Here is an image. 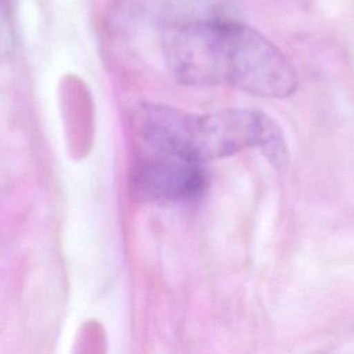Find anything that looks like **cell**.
<instances>
[{"mask_svg": "<svg viewBox=\"0 0 354 354\" xmlns=\"http://www.w3.org/2000/svg\"><path fill=\"white\" fill-rule=\"evenodd\" d=\"M171 75L184 84L225 86L263 98H285L297 75L285 54L259 30L218 14H180L163 32Z\"/></svg>", "mask_w": 354, "mask_h": 354, "instance_id": "obj_1", "label": "cell"}, {"mask_svg": "<svg viewBox=\"0 0 354 354\" xmlns=\"http://www.w3.org/2000/svg\"><path fill=\"white\" fill-rule=\"evenodd\" d=\"M207 184L202 163L151 149L136 151L130 171L133 195L147 202H180L199 196Z\"/></svg>", "mask_w": 354, "mask_h": 354, "instance_id": "obj_3", "label": "cell"}, {"mask_svg": "<svg viewBox=\"0 0 354 354\" xmlns=\"http://www.w3.org/2000/svg\"><path fill=\"white\" fill-rule=\"evenodd\" d=\"M136 147L178 155L205 165L259 148L279 171L289 162L278 123L261 111L223 109L189 113L163 104H142L131 118Z\"/></svg>", "mask_w": 354, "mask_h": 354, "instance_id": "obj_2", "label": "cell"}]
</instances>
